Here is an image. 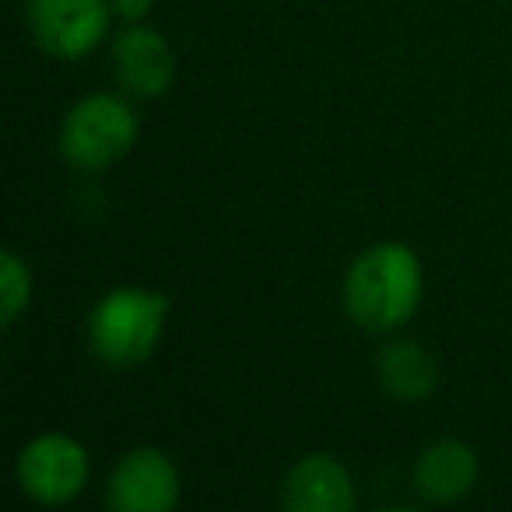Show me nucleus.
<instances>
[{"mask_svg": "<svg viewBox=\"0 0 512 512\" xmlns=\"http://www.w3.org/2000/svg\"><path fill=\"white\" fill-rule=\"evenodd\" d=\"M425 292L421 260L404 242L365 249L344 281V306L365 330H397L414 316Z\"/></svg>", "mask_w": 512, "mask_h": 512, "instance_id": "nucleus-1", "label": "nucleus"}, {"mask_svg": "<svg viewBox=\"0 0 512 512\" xmlns=\"http://www.w3.org/2000/svg\"><path fill=\"white\" fill-rule=\"evenodd\" d=\"M169 320V299L148 288H113L88 316V344L109 369H134L155 351Z\"/></svg>", "mask_w": 512, "mask_h": 512, "instance_id": "nucleus-2", "label": "nucleus"}, {"mask_svg": "<svg viewBox=\"0 0 512 512\" xmlns=\"http://www.w3.org/2000/svg\"><path fill=\"white\" fill-rule=\"evenodd\" d=\"M141 134L137 109L123 95L95 92L81 99L60 127V151L74 169H106L134 148Z\"/></svg>", "mask_w": 512, "mask_h": 512, "instance_id": "nucleus-3", "label": "nucleus"}, {"mask_svg": "<svg viewBox=\"0 0 512 512\" xmlns=\"http://www.w3.org/2000/svg\"><path fill=\"white\" fill-rule=\"evenodd\" d=\"M32 39L57 60H81L106 39L113 0H25Z\"/></svg>", "mask_w": 512, "mask_h": 512, "instance_id": "nucleus-4", "label": "nucleus"}, {"mask_svg": "<svg viewBox=\"0 0 512 512\" xmlns=\"http://www.w3.org/2000/svg\"><path fill=\"white\" fill-rule=\"evenodd\" d=\"M18 484L43 505H67L88 484V453L78 439L64 432H46L32 439L18 456Z\"/></svg>", "mask_w": 512, "mask_h": 512, "instance_id": "nucleus-5", "label": "nucleus"}, {"mask_svg": "<svg viewBox=\"0 0 512 512\" xmlns=\"http://www.w3.org/2000/svg\"><path fill=\"white\" fill-rule=\"evenodd\" d=\"M109 505L120 512H169L179 505V470L162 449H130L109 477Z\"/></svg>", "mask_w": 512, "mask_h": 512, "instance_id": "nucleus-6", "label": "nucleus"}, {"mask_svg": "<svg viewBox=\"0 0 512 512\" xmlns=\"http://www.w3.org/2000/svg\"><path fill=\"white\" fill-rule=\"evenodd\" d=\"M116 78L137 99H158L172 88L176 78V57L162 32L148 29L141 22H130L113 43Z\"/></svg>", "mask_w": 512, "mask_h": 512, "instance_id": "nucleus-7", "label": "nucleus"}, {"mask_svg": "<svg viewBox=\"0 0 512 512\" xmlns=\"http://www.w3.org/2000/svg\"><path fill=\"white\" fill-rule=\"evenodd\" d=\"M285 505L295 512H351L355 509V481L337 456H302L288 470Z\"/></svg>", "mask_w": 512, "mask_h": 512, "instance_id": "nucleus-8", "label": "nucleus"}, {"mask_svg": "<svg viewBox=\"0 0 512 512\" xmlns=\"http://www.w3.org/2000/svg\"><path fill=\"white\" fill-rule=\"evenodd\" d=\"M477 453L460 439H442L428 446L414 470L418 491L432 502H456L477 484Z\"/></svg>", "mask_w": 512, "mask_h": 512, "instance_id": "nucleus-9", "label": "nucleus"}, {"mask_svg": "<svg viewBox=\"0 0 512 512\" xmlns=\"http://www.w3.org/2000/svg\"><path fill=\"white\" fill-rule=\"evenodd\" d=\"M379 383L393 400L418 404V400H428L435 393L439 369H435V358L418 341H397L386 344L383 355H379Z\"/></svg>", "mask_w": 512, "mask_h": 512, "instance_id": "nucleus-10", "label": "nucleus"}, {"mask_svg": "<svg viewBox=\"0 0 512 512\" xmlns=\"http://www.w3.org/2000/svg\"><path fill=\"white\" fill-rule=\"evenodd\" d=\"M32 302V271L15 249L4 253V271H0V320L4 327H15L18 316Z\"/></svg>", "mask_w": 512, "mask_h": 512, "instance_id": "nucleus-11", "label": "nucleus"}, {"mask_svg": "<svg viewBox=\"0 0 512 512\" xmlns=\"http://www.w3.org/2000/svg\"><path fill=\"white\" fill-rule=\"evenodd\" d=\"M155 8V0H113V11L127 22H144Z\"/></svg>", "mask_w": 512, "mask_h": 512, "instance_id": "nucleus-12", "label": "nucleus"}]
</instances>
